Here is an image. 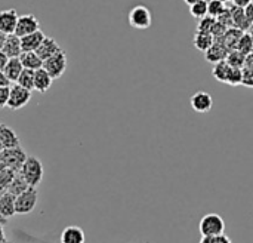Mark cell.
<instances>
[{
    "label": "cell",
    "instance_id": "3957f363",
    "mask_svg": "<svg viewBox=\"0 0 253 243\" xmlns=\"http://www.w3.org/2000/svg\"><path fill=\"white\" fill-rule=\"evenodd\" d=\"M199 230L202 236H218L225 233V221L218 214H206L200 223Z\"/></svg>",
    "mask_w": 253,
    "mask_h": 243
},
{
    "label": "cell",
    "instance_id": "1f68e13d",
    "mask_svg": "<svg viewBox=\"0 0 253 243\" xmlns=\"http://www.w3.org/2000/svg\"><path fill=\"white\" fill-rule=\"evenodd\" d=\"M7 61H9L7 55L0 49V71H3V70H4V67H6V64H7Z\"/></svg>",
    "mask_w": 253,
    "mask_h": 243
},
{
    "label": "cell",
    "instance_id": "f546056e",
    "mask_svg": "<svg viewBox=\"0 0 253 243\" xmlns=\"http://www.w3.org/2000/svg\"><path fill=\"white\" fill-rule=\"evenodd\" d=\"M9 94H10V86H1L0 88V108L7 107Z\"/></svg>",
    "mask_w": 253,
    "mask_h": 243
},
{
    "label": "cell",
    "instance_id": "ba28073f",
    "mask_svg": "<svg viewBox=\"0 0 253 243\" xmlns=\"http://www.w3.org/2000/svg\"><path fill=\"white\" fill-rule=\"evenodd\" d=\"M31 99V91L22 88L21 85H12L10 86V94H9V101H7V108L10 110H19L25 107Z\"/></svg>",
    "mask_w": 253,
    "mask_h": 243
},
{
    "label": "cell",
    "instance_id": "ffe728a7",
    "mask_svg": "<svg viewBox=\"0 0 253 243\" xmlns=\"http://www.w3.org/2000/svg\"><path fill=\"white\" fill-rule=\"evenodd\" d=\"M22 70H24V67H22V62H21L19 58H9V61H7L3 73L6 74V77L12 83V82H16L18 80V77L22 73Z\"/></svg>",
    "mask_w": 253,
    "mask_h": 243
},
{
    "label": "cell",
    "instance_id": "484cf974",
    "mask_svg": "<svg viewBox=\"0 0 253 243\" xmlns=\"http://www.w3.org/2000/svg\"><path fill=\"white\" fill-rule=\"evenodd\" d=\"M190 13L194 16V18H205L208 15V1L206 0H200L197 3H194L193 6H190Z\"/></svg>",
    "mask_w": 253,
    "mask_h": 243
},
{
    "label": "cell",
    "instance_id": "e575fe53",
    "mask_svg": "<svg viewBox=\"0 0 253 243\" xmlns=\"http://www.w3.org/2000/svg\"><path fill=\"white\" fill-rule=\"evenodd\" d=\"M4 241H6V233H4L3 226H0V242H4Z\"/></svg>",
    "mask_w": 253,
    "mask_h": 243
},
{
    "label": "cell",
    "instance_id": "b9f144b4",
    "mask_svg": "<svg viewBox=\"0 0 253 243\" xmlns=\"http://www.w3.org/2000/svg\"><path fill=\"white\" fill-rule=\"evenodd\" d=\"M0 169H3V166H1V163H0Z\"/></svg>",
    "mask_w": 253,
    "mask_h": 243
},
{
    "label": "cell",
    "instance_id": "7402d4cb",
    "mask_svg": "<svg viewBox=\"0 0 253 243\" xmlns=\"http://www.w3.org/2000/svg\"><path fill=\"white\" fill-rule=\"evenodd\" d=\"M28 187H30V186H28V184H27V181L22 178V175H21L19 172H16L15 178L12 180V183L9 184V187H7V190H6V192H9L10 194H13V196L16 197V196H19L22 192H25Z\"/></svg>",
    "mask_w": 253,
    "mask_h": 243
},
{
    "label": "cell",
    "instance_id": "603a6c76",
    "mask_svg": "<svg viewBox=\"0 0 253 243\" xmlns=\"http://www.w3.org/2000/svg\"><path fill=\"white\" fill-rule=\"evenodd\" d=\"M18 85H21L22 88L25 89H30L33 91L34 89V70H28V68H24L22 73L19 74L18 80H16Z\"/></svg>",
    "mask_w": 253,
    "mask_h": 243
},
{
    "label": "cell",
    "instance_id": "44dd1931",
    "mask_svg": "<svg viewBox=\"0 0 253 243\" xmlns=\"http://www.w3.org/2000/svg\"><path fill=\"white\" fill-rule=\"evenodd\" d=\"M213 34L208 31H197L194 36V46L202 52H206L213 45Z\"/></svg>",
    "mask_w": 253,
    "mask_h": 243
},
{
    "label": "cell",
    "instance_id": "f1b7e54d",
    "mask_svg": "<svg viewBox=\"0 0 253 243\" xmlns=\"http://www.w3.org/2000/svg\"><path fill=\"white\" fill-rule=\"evenodd\" d=\"M236 49H239L242 53L246 55L252 49V39L249 36H242L240 40H239V43H237V46H236Z\"/></svg>",
    "mask_w": 253,
    "mask_h": 243
},
{
    "label": "cell",
    "instance_id": "4fadbf2b",
    "mask_svg": "<svg viewBox=\"0 0 253 243\" xmlns=\"http://www.w3.org/2000/svg\"><path fill=\"white\" fill-rule=\"evenodd\" d=\"M86 236L84 232L77 226L65 227L59 235V243H84Z\"/></svg>",
    "mask_w": 253,
    "mask_h": 243
},
{
    "label": "cell",
    "instance_id": "9a60e30c",
    "mask_svg": "<svg viewBox=\"0 0 253 243\" xmlns=\"http://www.w3.org/2000/svg\"><path fill=\"white\" fill-rule=\"evenodd\" d=\"M61 50H62V49H61V46L58 45V42H56L53 37L46 36L44 40L42 42V45L39 46V49H37L36 52H37V55H39L43 61H46L47 58H50V56L59 53Z\"/></svg>",
    "mask_w": 253,
    "mask_h": 243
},
{
    "label": "cell",
    "instance_id": "5b68a950",
    "mask_svg": "<svg viewBox=\"0 0 253 243\" xmlns=\"http://www.w3.org/2000/svg\"><path fill=\"white\" fill-rule=\"evenodd\" d=\"M27 153L25 150L19 146V147H13V148H4L1 153H0V163L3 168H9V169H13L16 172H19L22 163L25 162L27 159Z\"/></svg>",
    "mask_w": 253,
    "mask_h": 243
},
{
    "label": "cell",
    "instance_id": "4316f807",
    "mask_svg": "<svg viewBox=\"0 0 253 243\" xmlns=\"http://www.w3.org/2000/svg\"><path fill=\"white\" fill-rule=\"evenodd\" d=\"M245 59H246V55L242 53L240 50H234V52L228 53V56H227V61L236 68H242V65L245 64Z\"/></svg>",
    "mask_w": 253,
    "mask_h": 243
},
{
    "label": "cell",
    "instance_id": "8fae6325",
    "mask_svg": "<svg viewBox=\"0 0 253 243\" xmlns=\"http://www.w3.org/2000/svg\"><path fill=\"white\" fill-rule=\"evenodd\" d=\"M18 12L15 9H6V10H0V31L7 34H13L15 28H16V22H18Z\"/></svg>",
    "mask_w": 253,
    "mask_h": 243
},
{
    "label": "cell",
    "instance_id": "7a4b0ae2",
    "mask_svg": "<svg viewBox=\"0 0 253 243\" xmlns=\"http://www.w3.org/2000/svg\"><path fill=\"white\" fill-rule=\"evenodd\" d=\"M213 77L218 79L219 82L237 86L243 82V73L242 68L233 67L228 61H219L213 67Z\"/></svg>",
    "mask_w": 253,
    "mask_h": 243
},
{
    "label": "cell",
    "instance_id": "8d00e7d4",
    "mask_svg": "<svg viewBox=\"0 0 253 243\" xmlns=\"http://www.w3.org/2000/svg\"><path fill=\"white\" fill-rule=\"evenodd\" d=\"M4 40H6V34L0 31V49L3 48V43H4Z\"/></svg>",
    "mask_w": 253,
    "mask_h": 243
},
{
    "label": "cell",
    "instance_id": "83f0119b",
    "mask_svg": "<svg viewBox=\"0 0 253 243\" xmlns=\"http://www.w3.org/2000/svg\"><path fill=\"white\" fill-rule=\"evenodd\" d=\"M199 243H233L228 236L224 235H218V236H202Z\"/></svg>",
    "mask_w": 253,
    "mask_h": 243
},
{
    "label": "cell",
    "instance_id": "f35d334b",
    "mask_svg": "<svg viewBox=\"0 0 253 243\" xmlns=\"http://www.w3.org/2000/svg\"><path fill=\"white\" fill-rule=\"evenodd\" d=\"M3 150H4V147H3V144H1V141H0V153H1Z\"/></svg>",
    "mask_w": 253,
    "mask_h": 243
},
{
    "label": "cell",
    "instance_id": "9c48e42d",
    "mask_svg": "<svg viewBox=\"0 0 253 243\" xmlns=\"http://www.w3.org/2000/svg\"><path fill=\"white\" fill-rule=\"evenodd\" d=\"M190 104L196 113H209L213 107V98L206 91H197L191 95Z\"/></svg>",
    "mask_w": 253,
    "mask_h": 243
},
{
    "label": "cell",
    "instance_id": "30bf717a",
    "mask_svg": "<svg viewBox=\"0 0 253 243\" xmlns=\"http://www.w3.org/2000/svg\"><path fill=\"white\" fill-rule=\"evenodd\" d=\"M40 30L39 28V19L34 15H21L16 22L15 34L19 37H24L27 34H31L34 31Z\"/></svg>",
    "mask_w": 253,
    "mask_h": 243
},
{
    "label": "cell",
    "instance_id": "cb8c5ba5",
    "mask_svg": "<svg viewBox=\"0 0 253 243\" xmlns=\"http://www.w3.org/2000/svg\"><path fill=\"white\" fill-rule=\"evenodd\" d=\"M225 12V4L224 0H211L208 1V15L218 18Z\"/></svg>",
    "mask_w": 253,
    "mask_h": 243
},
{
    "label": "cell",
    "instance_id": "5bb4252c",
    "mask_svg": "<svg viewBox=\"0 0 253 243\" xmlns=\"http://www.w3.org/2000/svg\"><path fill=\"white\" fill-rule=\"evenodd\" d=\"M1 50L7 55V58H19L22 53V46H21V37L13 34H7L6 40L3 43Z\"/></svg>",
    "mask_w": 253,
    "mask_h": 243
},
{
    "label": "cell",
    "instance_id": "d6a6232c",
    "mask_svg": "<svg viewBox=\"0 0 253 243\" xmlns=\"http://www.w3.org/2000/svg\"><path fill=\"white\" fill-rule=\"evenodd\" d=\"M245 13H246V18H248V21L251 22V24H253V0L252 3L245 9Z\"/></svg>",
    "mask_w": 253,
    "mask_h": 243
},
{
    "label": "cell",
    "instance_id": "52a82bcc",
    "mask_svg": "<svg viewBox=\"0 0 253 243\" xmlns=\"http://www.w3.org/2000/svg\"><path fill=\"white\" fill-rule=\"evenodd\" d=\"M67 65H68V61H67V55H65L64 50H61L59 53L47 58L46 61H43V68L52 76L53 80L62 77V74L67 70Z\"/></svg>",
    "mask_w": 253,
    "mask_h": 243
},
{
    "label": "cell",
    "instance_id": "2e32d148",
    "mask_svg": "<svg viewBox=\"0 0 253 243\" xmlns=\"http://www.w3.org/2000/svg\"><path fill=\"white\" fill-rule=\"evenodd\" d=\"M0 141L4 148H13L21 146V140L16 132L4 123H0Z\"/></svg>",
    "mask_w": 253,
    "mask_h": 243
},
{
    "label": "cell",
    "instance_id": "ac0fdd59",
    "mask_svg": "<svg viewBox=\"0 0 253 243\" xmlns=\"http://www.w3.org/2000/svg\"><path fill=\"white\" fill-rule=\"evenodd\" d=\"M15 196L10 194L9 192H4L0 196V214L6 218H12L13 215H16L15 212Z\"/></svg>",
    "mask_w": 253,
    "mask_h": 243
},
{
    "label": "cell",
    "instance_id": "e0dca14e",
    "mask_svg": "<svg viewBox=\"0 0 253 243\" xmlns=\"http://www.w3.org/2000/svg\"><path fill=\"white\" fill-rule=\"evenodd\" d=\"M52 82H53L52 76L43 67L34 71V91L43 94V92H46V91L50 89Z\"/></svg>",
    "mask_w": 253,
    "mask_h": 243
},
{
    "label": "cell",
    "instance_id": "8992f818",
    "mask_svg": "<svg viewBox=\"0 0 253 243\" xmlns=\"http://www.w3.org/2000/svg\"><path fill=\"white\" fill-rule=\"evenodd\" d=\"M151 22H153V18H151V12L147 6L144 4H138L135 6L130 12H129V24L133 27V28H138V30H145V28H150L151 27Z\"/></svg>",
    "mask_w": 253,
    "mask_h": 243
},
{
    "label": "cell",
    "instance_id": "60d3db41",
    "mask_svg": "<svg viewBox=\"0 0 253 243\" xmlns=\"http://www.w3.org/2000/svg\"><path fill=\"white\" fill-rule=\"evenodd\" d=\"M3 193H4V192H3V190H0V196H1V194H3Z\"/></svg>",
    "mask_w": 253,
    "mask_h": 243
},
{
    "label": "cell",
    "instance_id": "277c9868",
    "mask_svg": "<svg viewBox=\"0 0 253 243\" xmlns=\"http://www.w3.org/2000/svg\"><path fill=\"white\" fill-rule=\"evenodd\" d=\"M39 200V193L36 187H28L15 199V212L16 215H28L34 211Z\"/></svg>",
    "mask_w": 253,
    "mask_h": 243
},
{
    "label": "cell",
    "instance_id": "6da1fadb",
    "mask_svg": "<svg viewBox=\"0 0 253 243\" xmlns=\"http://www.w3.org/2000/svg\"><path fill=\"white\" fill-rule=\"evenodd\" d=\"M19 174L22 175V178L27 181V184L30 187H37L42 183V180H43L44 169H43L42 162L37 157L27 156L25 162L22 163V166L19 169Z\"/></svg>",
    "mask_w": 253,
    "mask_h": 243
},
{
    "label": "cell",
    "instance_id": "836d02e7",
    "mask_svg": "<svg viewBox=\"0 0 253 243\" xmlns=\"http://www.w3.org/2000/svg\"><path fill=\"white\" fill-rule=\"evenodd\" d=\"M1 86H10V80L6 77V74L3 71H0V88Z\"/></svg>",
    "mask_w": 253,
    "mask_h": 243
},
{
    "label": "cell",
    "instance_id": "4dcf8cb0",
    "mask_svg": "<svg viewBox=\"0 0 253 243\" xmlns=\"http://www.w3.org/2000/svg\"><path fill=\"white\" fill-rule=\"evenodd\" d=\"M251 3H252V0H233V4L240 9H246Z\"/></svg>",
    "mask_w": 253,
    "mask_h": 243
},
{
    "label": "cell",
    "instance_id": "d590c367",
    "mask_svg": "<svg viewBox=\"0 0 253 243\" xmlns=\"http://www.w3.org/2000/svg\"><path fill=\"white\" fill-rule=\"evenodd\" d=\"M7 221H9V218H6V217H3V215L0 214V226H3V227H4V226L7 224Z\"/></svg>",
    "mask_w": 253,
    "mask_h": 243
},
{
    "label": "cell",
    "instance_id": "d6986e66",
    "mask_svg": "<svg viewBox=\"0 0 253 243\" xmlns=\"http://www.w3.org/2000/svg\"><path fill=\"white\" fill-rule=\"evenodd\" d=\"M19 59L22 62V67L28 70L36 71L43 67V59L37 55V52H22L19 55Z\"/></svg>",
    "mask_w": 253,
    "mask_h": 243
},
{
    "label": "cell",
    "instance_id": "ab89813d",
    "mask_svg": "<svg viewBox=\"0 0 253 243\" xmlns=\"http://www.w3.org/2000/svg\"><path fill=\"white\" fill-rule=\"evenodd\" d=\"M0 243H15V242H10V241H7V239H6L4 242H0Z\"/></svg>",
    "mask_w": 253,
    "mask_h": 243
},
{
    "label": "cell",
    "instance_id": "7c38bea8",
    "mask_svg": "<svg viewBox=\"0 0 253 243\" xmlns=\"http://www.w3.org/2000/svg\"><path fill=\"white\" fill-rule=\"evenodd\" d=\"M44 37H46V34L42 30H37L31 34L21 37L22 52H36L39 49V46L42 45V42L44 40Z\"/></svg>",
    "mask_w": 253,
    "mask_h": 243
},
{
    "label": "cell",
    "instance_id": "74e56055",
    "mask_svg": "<svg viewBox=\"0 0 253 243\" xmlns=\"http://www.w3.org/2000/svg\"><path fill=\"white\" fill-rule=\"evenodd\" d=\"M188 6H193L194 3H197V1H200V0H184Z\"/></svg>",
    "mask_w": 253,
    "mask_h": 243
},
{
    "label": "cell",
    "instance_id": "d4e9b609",
    "mask_svg": "<svg viewBox=\"0 0 253 243\" xmlns=\"http://www.w3.org/2000/svg\"><path fill=\"white\" fill-rule=\"evenodd\" d=\"M15 175H16V171H13V169H9V168L0 169V190L6 192L9 184L15 178Z\"/></svg>",
    "mask_w": 253,
    "mask_h": 243
}]
</instances>
